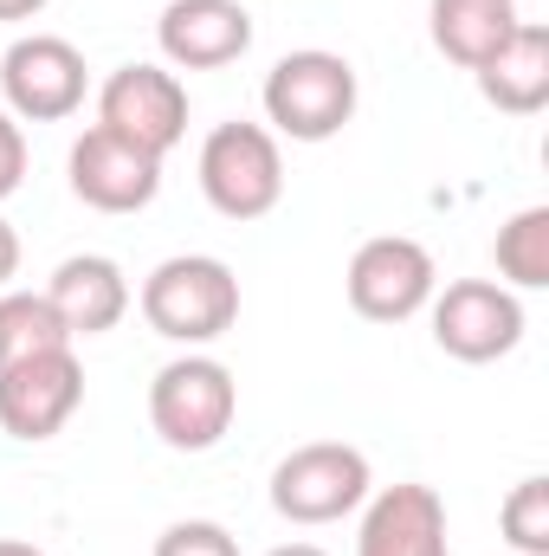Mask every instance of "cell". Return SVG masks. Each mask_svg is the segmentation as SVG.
<instances>
[{"instance_id":"obj_1","label":"cell","mask_w":549,"mask_h":556,"mask_svg":"<svg viewBox=\"0 0 549 556\" xmlns=\"http://www.w3.org/2000/svg\"><path fill=\"white\" fill-rule=\"evenodd\" d=\"M142 317L168 343H214L240 324V278L214 253H175L142 278Z\"/></svg>"},{"instance_id":"obj_2","label":"cell","mask_w":549,"mask_h":556,"mask_svg":"<svg viewBox=\"0 0 549 556\" xmlns=\"http://www.w3.org/2000/svg\"><path fill=\"white\" fill-rule=\"evenodd\" d=\"M266 124L291 142H330L349 117H356V65L343 52H323V46H304V52H284L272 72H266Z\"/></svg>"},{"instance_id":"obj_3","label":"cell","mask_w":549,"mask_h":556,"mask_svg":"<svg viewBox=\"0 0 549 556\" xmlns=\"http://www.w3.org/2000/svg\"><path fill=\"white\" fill-rule=\"evenodd\" d=\"M240 415V382L227 363L214 356H175L155 369L149 382V427L162 433V446L175 453H207L227 440V427Z\"/></svg>"},{"instance_id":"obj_4","label":"cell","mask_w":549,"mask_h":556,"mask_svg":"<svg viewBox=\"0 0 549 556\" xmlns=\"http://www.w3.org/2000/svg\"><path fill=\"white\" fill-rule=\"evenodd\" d=\"M201 194L220 220H266L284 201V155L266 124H220L201 142Z\"/></svg>"},{"instance_id":"obj_5","label":"cell","mask_w":549,"mask_h":556,"mask_svg":"<svg viewBox=\"0 0 549 556\" xmlns=\"http://www.w3.org/2000/svg\"><path fill=\"white\" fill-rule=\"evenodd\" d=\"M369 459L343 440L291 446L272 466V511L284 525H336L369 498Z\"/></svg>"},{"instance_id":"obj_6","label":"cell","mask_w":549,"mask_h":556,"mask_svg":"<svg viewBox=\"0 0 549 556\" xmlns=\"http://www.w3.org/2000/svg\"><path fill=\"white\" fill-rule=\"evenodd\" d=\"M85 52L59 33H33V39H13L7 59H0V98H7V117H26V124H65L78 104H85Z\"/></svg>"},{"instance_id":"obj_7","label":"cell","mask_w":549,"mask_h":556,"mask_svg":"<svg viewBox=\"0 0 549 556\" xmlns=\"http://www.w3.org/2000/svg\"><path fill=\"white\" fill-rule=\"evenodd\" d=\"M433 343L452 363H498L524 343V304L498 278H459L433 298Z\"/></svg>"},{"instance_id":"obj_8","label":"cell","mask_w":549,"mask_h":556,"mask_svg":"<svg viewBox=\"0 0 549 556\" xmlns=\"http://www.w3.org/2000/svg\"><path fill=\"white\" fill-rule=\"evenodd\" d=\"M85 402V363L72 343L33 350L0 369V433L13 440H52Z\"/></svg>"},{"instance_id":"obj_9","label":"cell","mask_w":549,"mask_h":556,"mask_svg":"<svg viewBox=\"0 0 549 556\" xmlns=\"http://www.w3.org/2000/svg\"><path fill=\"white\" fill-rule=\"evenodd\" d=\"M433 253L408 240V233H382V240H362L356 260H349V304L356 317L369 324H408L413 311L433 304Z\"/></svg>"},{"instance_id":"obj_10","label":"cell","mask_w":549,"mask_h":556,"mask_svg":"<svg viewBox=\"0 0 549 556\" xmlns=\"http://www.w3.org/2000/svg\"><path fill=\"white\" fill-rule=\"evenodd\" d=\"M98 124L130 137L149 155H168L188 137V91L162 65H117L98 91Z\"/></svg>"},{"instance_id":"obj_11","label":"cell","mask_w":549,"mask_h":556,"mask_svg":"<svg viewBox=\"0 0 549 556\" xmlns=\"http://www.w3.org/2000/svg\"><path fill=\"white\" fill-rule=\"evenodd\" d=\"M65 168H72V194L85 207H98V214H137L162 194V155L137 149L130 137H117L104 124H91L72 142Z\"/></svg>"},{"instance_id":"obj_12","label":"cell","mask_w":549,"mask_h":556,"mask_svg":"<svg viewBox=\"0 0 549 556\" xmlns=\"http://www.w3.org/2000/svg\"><path fill=\"white\" fill-rule=\"evenodd\" d=\"M155 46L175 72H220V65L246 59L253 13L240 0H168L155 20Z\"/></svg>"},{"instance_id":"obj_13","label":"cell","mask_w":549,"mask_h":556,"mask_svg":"<svg viewBox=\"0 0 549 556\" xmlns=\"http://www.w3.org/2000/svg\"><path fill=\"white\" fill-rule=\"evenodd\" d=\"M356 556H452L439 492L433 485H382L362 511Z\"/></svg>"},{"instance_id":"obj_14","label":"cell","mask_w":549,"mask_h":556,"mask_svg":"<svg viewBox=\"0 0 549 556\" xmlns=\"http://www.w3.org/2000/svg\"><path fill=\"white\" fill-rule=\"evenodd\" d=\"M46 304L59 311L65 337H104L130 311V278H124L117 260H104V253H72L52 273V285H46Z\"/></svg>"},{"instance_id":"obj_15","label":"cell","mask_w":549,"mask_h":556,"mask_svg":"<svg viewBox=\"0 0 549 556\" xmlns=\"http://www.w3.org/2000/svg\"><path fill=\"white\" fill-rule=\"evenodd\" d=\"M472 78H478V91H485L491 111H505V117H537L549 104V26L524 20Z\"/></svg>"},{"instance_id":"obj_16","label":"cell","mask_w":549,"mask_h":556,"mask_svg":"<svg viewBox=\"0 0 549 556\" xmlns=\"http://www.w3.org/2000/svg\"><path fill=\"white\" fill-rule=\"evenodd\" d=\"M433 46L452 59V65H465V72H478L524 20H518V0H433Z\"/></svg>"},{"instance_id":"obj_17","label":"cell","mask_w":549,"mask_h":556,"mask_svg":"<svg viewBox=\"0 0 549 556\" xmlns=\"http://www.w3.org/2000/svg\"><path fill=\"white\" fill-rule=\"evenodd\" d=\"M72 343L59 311L46 304V291H0V369L33 356V350H59Z\"/></svg>"},{"instance_id":"obj_18","label":"cell","mask_w":549,"mask_h":556,"mask_svg":"<svg viewBox=\"0 0 549 556\" xmlns=\"http://www.w3.org/2000/svg\"><path fill=\"white\" fill-rule=\"evenodd\" d=\"M498 273L511 291H544L549 285V207H524L498 227Z\"/></svg>"},{"instance_id":"obj_19","label":"cell","mask_w":549,"mask_h":556,"mask_svg":"<svg viewBox=\"0 0 549 556\" xmlns=\"http://www.w3.org/2000/svg\"><path fill=\"white\" fill-rule=\"evenodd\" d=\"M498 525H505V544L518 556H549V479H518Z\"/></svg>"},{"instance_id":"obj_20","label":"cell","mask_w":549,"mask_h":556,"mask_svg":"<svg viewBox=\"0 0 549 556\" xmlns=\"http://www.w3.org/2000/svg\"><path fill=\"white\" fill-rule=\"evenodd\" d=\"M155 556H240V544H233V531L214 525V518H181V525H168V531L155 538Z\"/></svg>"},{"instance_id":"obj_21","label":"cell","mask_w":549,"mask_h":556,"mask_svg":"<svg viewBox=\"0 0 549 556\" xmlns=\"http://www.w3.org/2000/svg\"><path fill=\"white\" fill-rule=\"evenodd\" d=\"M20 181H26V137H20V124L0 111V201H7Z\"/></svg>"},{"instance_id":"obj_22","label":"cell","mask_w":549,"mask_h":556,"mask_svg":"<svg viewBox=\"0 0 549 556\" xmlns=\"http://www.w3.org/2000/svg\"><path fill=\"white\" fill-rule=\"evenodd\" d=\"M20 273V233L0 220V291H7V278Z\"/></svg>"},{"instance_id":"obj_23","label":"cell","mask_w":549,"mask_h":556,"mask_svg":"<svg viewBox=\"0 0 549 556\" xmlns=\"http://www.w3.org/2000/svg\"><path fill=\"white\" fill-rule=\"evenodd\" d=\"M46 13V0H0V20H33Z\"/></svg>"},{"instance_id":"obj_24","label":"cell","mask_w":549,"mask_h":556,"mask_svg":"<svg viewBox=\"0 0 549 556\" xmlns=\"http://www.w3.org/2000/svg\"><path fill=\"white\" fill-rule=\"evenodd\" d=\"M0 556H46L39 544H20V538H0Z\"/></svg>"},{"instance_id":"obj_25","label":"cell","mask_w":549,"mask_h":556,"mask_svg":"<svg viewBox=\"0 0 549 556\" xmlns=\"http://www.w3.org/2000/svg\"><path fill=\"white\" fill-rule=\"evenodd\" d=\"M266 556H330V551H317V544H278V551H266Z\"/></svg>"}]
</instances>
